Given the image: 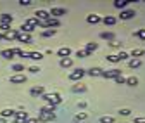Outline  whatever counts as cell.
Returning a JSON list of instances; mask_svg holds the SVG:
<instances>
[{"label":"cell","mask_w":145,"mask_h":123,"mask_svg":"<svg viewBox=\"0 0 145 123\" xmlns=\"http://www.w3.org/2000/svg\"><path fill=\"white\" fill-rule=\"evenodd\" d=\"M42 99H43V101H47L50 106H57V104H61V102H62V99H61V95H59V94H43V95H42Z\"/></svg>","instance_id":"cell-1"},{"label":"cell","mask_w":145,"mask_h":123,"mask_svg":"<svg viewBox=\"0 0 145 123\" xmlns=\"http://www.w3.org/2000/svg\"><path fill=\"white\" fill-rule=\"evenodd\" d=\"M59 24L61 23H59V19H56V17H48L47 21H40L38 23V26H42V28H56Z\"/></svg>","instance_id":"cell-2"},{"label":"cell","mask_w":145,"mask_h":123,"mask_svg":"<svg viewBox=\"0 0 145 123\" xmlns=\"http://www.w3.org/2000/svg\"><path fill=\"white\" fill-rule=\"evenodd\" d=\"M85 75H86L85 69H83V68H78V69H74V71H71V73H69V80L76 82V80H81Z\"/></svg>","instance_id":"cell-3"},{"label":"cell","mask_w":145,"mask_h":123,"mask_svg":"<svg viewBox=\"0 0 145 123\" xmlns=\"http://www.w3.org/2000/svg\"><path fill=\"white\" fill-rule=\"evenodd\" d=\"M121 75H123L121 69H116V68H114V69H107V71H102V76H104V78H114V80H116V78L121 76Z\"/></svg>","instance_id":"cell-4"},{"label":"cell","mask_w":145,"mask_h":123,"mask_svg":"<svg viewBox=\"0 0 145 123\" xmlns=\"http://www.w3.org/2000/svg\"><path fill=\"white\" fill-rule=\"evenodd\" d=\"M21 57H28V59H33V61H42L43 54L42 52H23Z\"/></svg>","instance_id":"cell-5"},{"label":"cell","mask_w":145,"mask_h":123,"mask_svg":"<svg viewBox=\"0 0 145 123\" xmlns=\"http://www.w3.org/2000/svg\"><path fill=\"white\" fill-rule=\"evenodd\" d=\"M26 120H28V113L26 111H16L14 123H26Z\"/></svg>","instance_id":"cell-6"},{"label":"cell","mask_w":145,"mask_h":123,"mask_svg":"<svg viewBox=\"0 0 145 123\" xmlns=\"http://www.w3.org/2000/svg\"><path fill=\"white\" fill-rule=\"evenodd\" d=\"M50 14V17H61V16H66V9H62V7H52V11L48 12Z\"/></svg>","instance_id":"cell-7"},{"label":"cell","mask_w":145,"mask_h":123,"mask_svg":"<svg viewBox=\"0 0 145 123\" xmlns=\"http://www.w3.org/2000/svg\"><path fill=\"white\" fill-rule=\"evenodd\" d=\"M121 19L123 21H128V19H131V17H135V11L133 9H126V11H121Z\"/></svg>","instance_id":"cell-8"},{"label":"cell","mask_w":145,"mask_h":123,"mask_svg":"<svg viewBox=\"0 0 145 123\" xmlns=\"http://www.w3.org/2000/svg\"><path fill=\"white\" fill-rule=\"evenodd\" d=\"M36 19H38V21H47L48 19V17H50V14H48V11H43V9H38V11H36Z\"/></svg>","instance_id":"cell-9"},{"label":"cell","mask_w":145,"mask_h":123,"mask_svg":"<svg viewBox=\"0 0 145 123\" xmlns=\"http://www.w3.org/2000/svg\"><path fill=\"white\" fill-rule=\"evenodd\" d=\"M29 94H31L33 97H42V95L45 94V89H43L42 85H38V87H33V89L29 90Z\"/></svg>","instance_id":"cell-10"},{"label":"cell","mask_w":145,"mask_h":123,"mask_svg":"<svg viewBox=\"0 0 145 123\" xmlns=\"http://www.w3.org/2000/svg\"><path fill=\"white\" fill-rule=\"evenodd\" d=\"M100 21H102V17L97 16V14H88V16H86V23H88V24H99Z\"/></svg>","instance_id":"cell-11"},{"label":"cell","mask_w":145,"mask_h":123,"mask_svg":"<svg viewBox=\"0 0 145 123\" xmlns=\"http://www.w3.org/2000/svg\"><path fill=\"white\" fill-rule=\"evenodd\" d=\"M102 23L105 24V26H114L116 23H118V19L114 16H105V17H102Z\"/></svg>","instance_id":"cell-12"},{"label":"cell","mask_w":145,"mask_h":123,"mask_svg":"<svg viewBox=\"0 0 145 123\" xmlns=\"http://www.w3.org/2000/svg\"><path fill=\"white\" fill-rule=\"evenodd\" d=\"M17 40H19L21 43H31L33 42V38L29 37L28 33H19V35H17Z\"/></svg>","instance_id":"cell-13"},{"label":"cell","mask_w":145,"mask_h":123,"mask_svg":"<svg viewBox=\"0 0 145 123\" xmlns=\"http://www.w3.org/2000/svg\"><path fill=\"white\" fill-rule=\"evenodd\" d=\"M57 56L62 59V57H69L71 56V49L69 47H61L59 50H57Z\"/></svg>","instance_id":"cell-14"},{"label":"cell","mask_w":145,"mask_h":123,"mask_svg":"<svg viewBox=\"0 0 145 123\" xmlns=\"http://www.w3.org/2000/svg\"><path fill=\"white\" fill-rule=\"evenodd\" d=\"M12 21H14V17L10 14H2V16H0V24H9L10 26Z\"/></svg>","instance_id":"cell-15"},{"label":"cell","mask_w":145,"mask_h":123,"mask_svg":"<svg viewBox=\"0 0 145 123\" xmlns=\"http://www.w3.org/2000/svg\"><path fill=\"white\" fill-rule=\"evenodd\" d=\"M26 82V76L24 75H14V76H10V83H24Z\"/></svg>","instance_id":"cell-16"},{"label":"cell","mask_w":145,"mask_h":123,"mask_svg":"<svg viewBox=\"0 0 145 123\" xmlns=\"http://www.w3.org/2000/svg\"><path fill=\"white\" fill-rule=\"evenodd\" d=\"M99 49V45L95 43V42H90V43H86V47H85V52H86V56H90L93 50H97Z\"/></svg>","instance_id":"cell-17"},{"label":"cell","mask_w":145,"mask_h":123,"mask_svg":"<svg viewBox=\"0 0 145 123\" xmlns=\"http://www.w3.org/2000/svg\"><path fill=\"white\" fill-rule=\"evenodd\" d=\"M14 114H16L14 109H2V111H0V116H2L4 120H7V118H14Z\"/></svg>","instance_id":"cell-18"},{"label":"cell","mask_w":145,"mask_h":123,"mask_svg":"<svg viewBox=\"0 0 145 123\" xmlns=\"http://www.w3.org/2000/svg\"><path fill=\"white\" fill-rule=\"evenodd\" d=\"M143 54H145V50H143V49H133L130 56H131L133 59H140V57H142Z\"/></svg>","instance_id":"cell-19"},{"label":"cell","mask_w":145,"mask_h":123,"mask_svg":"<svg viewBox=\"0 0 145 123\" xmlns=\"http://www.w3.org/2000/svg\"><path fill=\"white\" fill-rule=\"evenodd\" d=\"M86 75H90V76H102V69L100 68H92V69H88L86 71Z\"/></svg>","instance_id":"cell-20"},{"label":"cell","mask_w":145,"mask_h":123,"mask_svg":"<svg viewBox=\"0 0 145 123\" xmlns=\"http://www.w3.org/2000/svg\"><path fill=\"white\" fill-rule=\"evenodd\" d=\"M59 64H61V68H71L72 66V59L71 57H62L59 61Z\"/></svg>","instance_id":"cell-21"},{"label":"cell","mask_w":145,"mask_h":123,"mask_svg":"<svg viewBox=\"0 0 145 123\" xmlns=\"http://www.w3.org/2000/svg\"><path fill=\"white\" fill-rule=\"evenodd\" d=\"M128 4H130V0H116V2H114V7H116V9H121V11H123V9H124L126 5H128Z\"/></svg>","instance_id":"cell-22"},{"label":"cell","mask_w":145,"mask_h":123,"mask_svg":"<svg viewBox=\"0 0 145 123\" xmlns=\"http://www.w3.org/2000/svg\"><path fill=\"white\" fill-rule=\"evenodd\" d=\"M71 90H72V92H86V85H83V83L72 85V87H71Z\"/></svg>","instance_id":"cell-23"},{"label":"cell","mask_w":145,"mask_h":123,"mask_svg":"<svg viewBox=\"0 0 145 123\" xmlns=\"http://www.w3.org/2000/svg\"><path fill=\"white\" fill-rule=\"evenodd\" d=\"M0 56L5 57V59H12V57H14V52H12V49H5V50L0 52Z\"/></svg>","instance_id":"cell-24"},{"label":"cell","mask_w":145,"mask_h":123,"mask_svg":"<svg viewBox=\"0 0 145 123\" xmlns=\"http://www.w3.org/2000/svg\"><path fill=\"white\" fill-rule=\"evenodd\" d=\"M19 31H21V33H28V35H29L31 31H35V28H31L29 24H26V23H23V24H21V28H19Z\"/></svg>","instance_id":"cell-25"},{"label":"cell","mask_w":145,"mask_h":123,"mask_svg":"<svg viewBox=\"0 0 145 123\" xmlns=\"http://www.w3.org/2000/svg\"><path fill=\"white\" fill-rule=\"evenodd\" d=\"M38 23H40V21L36 19V17H28V19H26V24H29V26L35 28V30H36V26H38Z\"/></svg>","instance_id":"cell-26"},{"label":"cell","mask_w":145,"mask_h":123,"mask_svg":"<svg viewBox=\"0 0 145 123\" xmlns=\"http://www.w3.org/2000/svg\"><path fill=\"white\" fill-rule=\"evenodd\" d=\"M100 37H102L104 40H111V42H112V40H114V33H111V31H102Z\"/></svg>","instance_id":"cell-27"},{"label":"cell","mask_w":145,"mask_h":123,"mask_svg":"<svg viewBox=\"0 0 145 123\" xmlns=\"http://www.w3.org/2000/svg\"><path fill=\"white\" fill-rule=\"evenodd\" d=\"M126 85H130V87L138 85V78L137 76H128V78H126Z\"/></svg>","instance_id":"cell-28"},{"label":"cell","mask_w":145,"mask_h":123,"mask_svg":"<svg viewBox=\"0 0 145 123\" xmlns=\"http://www.w3.org/2000/svg\"><path fill=\"white\" fill-rule=\"evenodd\" d=\"M128 64H130L131 69H135V68H140V66H142V61H140V59H131Z\"/></svg>","instance_id":"cell-29"},{"label":"cell","mask_w":145,"mask_h":123,"mask_svg":"<svg viewBox=\"0 0 145 123\" xmlns=\"http://www.w3.org/2000/svg\"><path fill=\"white\" fill-rule=\"evenodd\" d=\"M56 35V30H45L43 33H42V37L43 38H48V37H54Z\"/></svg>","instance_id":"cell-30"},{"label":"cell","mask_w":145,"mask_h":123,"mask_svg":"<svg viewBox=\"0 0 145 123\" xmlns=\"http://www.w3.org/2000/svg\"><path fill=\"white\" fill-rule=\"evenodd\" d=\"M100 123H114L112 116H100Z\"/></svg>","instance_id":"cell-31"},{"label":"cell","mask_w":145,"mask_h":123,"mask_svg":"<svg viewBox=\"0 0 145 123\" xmlns=\"http://www.w3.org/2000/svg\"><path fill=\"white\" fill-rule=\"evenodd\" d=\"M88 118V114L86 113H76V116H74V120L76 121H81V120H86Z\"/></svg>","instance_id":"cell-32"},{"label":"cell","mask_w":145,"mask_h":123,"mask_svg":"<svg viewBox=\"0 0 145 123\" xmlns=\"http://www.w3.org/2000/svg\"><path fill=\"white\" fill-rule=\"evenodd\" d=\"M135 37H138L140 40H145V30H137L135 31Z\"/></svg>","instance_id":"cell-33"},{"label":"cell","mask_w":145,"mask_h":123,"mask_svg":"<svg viewBox=\"0 0 145 123\" xmlns=\"http://www.w3.org/2000/svg\"><path fill=\"white\" fill-rule=\"evenodd\" d=\"M118 57H119V61H124V59H128L130 57V54H128V52H119V54H118Z\"/></svg>","instance_id":"cell-34"},{"label":"cell","mask_w":145,"mask_h":123,"mask_svg":"<svg viewBox=\"0 0 145 123\" xmlns=\"http://www.w3.org/2000/svg\"><path fill=\"white\" fill-rule=\"evenodd\" d=\"M107 61L109 62H119V57L114 56V54H111V56H107Z\"/></svg>","instance_id":"cell-35"},{"label":"cell","mask_w":145,"mask_h":123,"mask_svg":"<svg viewBox=\"0 0 145 123\" xmlns=\"http://www.w3.org/2000/svg\"><path fill=\"white\" fill-rule=\"evenodd\" d=\"M114 82H116V83H118V85H124V83H126V78H124V76H123V75H121V76H118V78H116V80H114Z\"/></svg>","instance_id":"cell-36"},{"label":"cell","mask_w":145,"mask_h":123,"mask_svg":"<svg viewBox=\"0 0 145 123\" xmlns=\"http://www.w3.org/2000/svg\"><path fill=\"white\" fill-rule=\"evenodd\" d=\"M12 69H14V71H24V66L23 64H14Z\"/></svg>","instance_id":"cell-37"},{"label":"cell","mask_w":145,"mask_h":123,"mask_svg":"<svg viewBox=\"0 0 145 123\" xmlns=\"http://www.w3.org/2000/svg\"><path fill=\"white\" fill-rule=\"evenodd\" d=\"M119 114H121V116H130L131 111H130V109H119Z\"/></svg>","instance_id":"cell-38"},{"label":"cell","mask_w":145,"mask_h":123,"mask_svg":"<svg viewBox=\"0 0 145 123\" xmlns=\"http://www.w3.org/2000/svg\"><path fill=\"white\" fill-rule=\"evenodd\" d=\"M133 123H145V116H140V118H135Z\"/></svg>","instance_id":"cell-39"},{"label":"cell","mask_w":145,"mask_h":123,"mask_svg":"<svg viewBox=\"0 0 145 123\" xmlns=\"http://www.w3.org/2000/svg\"><path fill=\"white\" fill-rule=\"evenodd\" d=\"M29 71H31V73H38V71H42V69H40L38 66H31V68H29Z\"/></svg>","instance_id":"cell-40"},{"label":"cell","mask_w":145,"mask_h":123,"mask_svg":"<svg viewBox=\"0 0 145 123\" xmlns=\"http://www.w3.org/2000/svg\"><path fill=\"white\" fill-rule=\"evenodd\" d=\"M85 56H86L85 50H78V52H76V57H85Z\"/></svg>","instance_id":"cell-41"},{"label":"cell","mask_w":145,"mask_h":123,"mask_svg":"<svg viewBox=\"0 0 145 123\" xmlns=\"http://www.w3.org/2000/svg\"><path fill=\"white\" fill-rule=\"evenodd\" d=\"M21 5H31V0H19Z\"/></svg>","instance_id":"cell-42"},{"label":"cell","mask_w":145,"mask_h":123,"mask_svg":"<svg viewBox=\"0 0 145 123\" xmlns=\"http://www.w3.org/2000/svg\"><path fill=\"white\" fill-rule=\"evenodd\" d=\"M26 123H38V118H28Z\"/></svg>","instance_id":"cell-43"},{"label":"cell","mask_w":145,"mask_h":123,"mask_svg":"<svg viewBox=\"0 0 145 123\" xmlns=\"http://www.w3.org/2000/svg\"><path fill=\"white\" fill-rule=\"evenodd\" d=\"M78 108H81V109H83V108H86V102H85V101H81V102H78Z\"/></svg>","instance_id":"cell-44"},{"label":"cell","mask_w":145,"mask_h":123,"mask_svg":"<svg viewBox=\"0 0 145 123\" xmlns=\"http://www.w3.org/2000/svg\"><path fill=\"white\" fill-rule=\"evenodd\" d=\"M0 123H7V120H4L2 116H0Z\"/></svg>","instance_id":"cell-45"},{"label":"cell","mask_w":145,"mask_h":123,"mask_svg":"<svg viewBox=\"0 0 145 123\" xmlns=\"http://www.w3.org/2000/svg\"><path fill=\"white\" fill-rule=\"evenodd\" d=\"M2 38H4V35H2V33H0V40H2Z\"/></svg>","instance_id":"cell-46"}]
</instances>
